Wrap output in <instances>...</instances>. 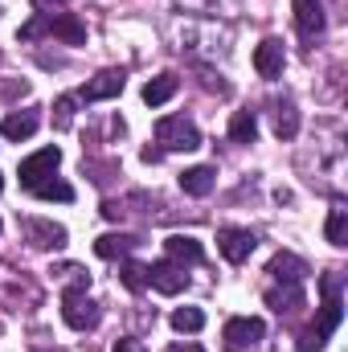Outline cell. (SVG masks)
<instances>
[{"mask_svg":"<svg viewBox=\"0 0 348 352\" xmlns=\"http://www.w3.org/2000/svg\"><path fill=\"white\" fill-rule=\"evenodd\" d=\"M156 144H160L164 152H197V148H201V131H197V123L184 119V115H164V119L156 123Z\"/></svg>","mask_w":348,"mask_h":352,"instance_id":"6da1fadb","label":"cell"},{"mask_svg":"<svg viewBox=\"0 0 348 352\" xmlns=\"http://www.w3.org/2000/svg\"><path fill=\"white\" fill-rule=\"evenodd\" d=\"M62 320H66L74 332H90V328H98L102 311H98V303L87 295V287H70V291L62 295Z\"/></svg>","mask_w":348,"mask_h":352,"instance_id":"7a4b0ae2","label":"cell"},{"mask_svg":"<svg viewBox=\"0 0 348 352\" xmlns=\"http://www.w3.org/2000/svg\"><path fill=\"white\" fill-rule=\"evenodd\" d=\"M262 336H266V324H262L259 316H234V320H226V328H221V344L230 352L254 349Z\"/></svg>","mask_w":348,"mask_h":352,"instance_id":"3957f363","label":"cell"},{"mask_svg":"<svg viewBox=\"0 0 348 352\" xmlns=\"http://www.w3.org/2000/svg\"><path fill=\"white\" fill-rule=\"evenodd\" d=\"M62 164V152L58 148H41V152H33L29 160H21V188H37V184H45L50 176H54V168Z\"/></svg>","mask_w":348,"mask_h":352,"instance_id":"277c9868","label":"cell"},{"mask_svg":"<svg viewBox=\"0 0 348 352\" xmlns=\"http://www.w3.org/2000/svg\"><path fill=\"white\" fill-rule=\"evenodd\" d=\"M148 287H156L160 295H180V291L188 287V274H184V266L180 263L164 258V263L148 266Z\"/></svg>","mask_w":348,"mask_h":352,"instance_id":"5b68a950","label":"cell"},{"mask_svg":"<svg viewBox=\"0 0 348 352\" xmlns=\"http://www.w3.org/2000/svg\"><path fill=\"white\" fill-rule=\"evenodd\" d=\"M25 238H29L37 250H62V246H66V226L45 221V217H25Z\"/></svg>","mask_w":348,"mask_h":352,"instance_id":"8992f818","label":"cell"},{"mask_svg":"<svg viewBox=\"0 0 348 352\" xmlns=\"http://www.w3.org/2000/svg\"><path fill=\"white\" fill-rule=\"evenodd\" d=\"M254 246H259V238L250 234V230H221L217 234V250H221V258L226 263H246L250 254H254Z\"/></svg>","mask_w":348,"mask_h":352,"instance_id":"52a82bcc","label":"cell"},{"mask_svg":"<svg viewBox=\"0 0 348 352\" xmlns=\"http://www.w3.org/2000/svg\"><path fill=\"white\" fill-rule=\"evenodd\" d=\"M123 87H127V74H123V70H98L87 87H83L78 102H102V98H115Z\"/></svg>","mask_w":348,"mask_h":352,"instance_id":"ba28073f","label":"cell"},{"mask_svg":"<svg viewBox=\"0 0 348 352\" xmlns=\"http://www.w3.org/2000/svg\"><path fill=\"white\" fill-rule=\"evenodd\" d=\"M295 29L303 41H316L324 33V0H295Z\"/></svg>","mask_w":348,"mask_h":352,"instance_id":"9c48e42d","label":"cell"},{"mask_svg":"<svg viewBox=\"0 0 348 352\" xmlns=\"http://www.w3.org/2000/svg\"><path fill=\"white\" fill-rule=\"evenodd\" d=\"M283 66H287L283 41H279V37H266L259 50H254V70H259L262 78H279V74H283Z\"/></svg>","mask_w":348,"mask_h":352,"instance_id":"30bf717a","label":"cell"},{"mask_svg":"<svg viewBox=\"0 0 348 352\" xmlns=\"http://www.w3.org/2000/svg\"><path fill=\"white\" fill-rule=\"evenodd\" d=\"M50 37H58V41H66V45H83L87 41V25L74 16V12H50Z\"/></svg>","mask_w":348,"mask_h":352,"instance_id":"8fae6325","label":"cell"},{"mask_svg":"<svg viewBox=\"0 0 348 352\" xmlns=\"http://www.w3.org/2000/svg\"><path fill=\"white\" fill-rule=\"evenodd\" d=\"M266 307L279 311V316H291L303 307V287L299 283H283V287H270L266 291Z\"/></svg>","mask_w":348,"mask_h":352,"instance_id":"7c38bea8","label":"cell"},{"mask_svg":"<svg viewBox=\"0 0 348 352\" xmlns=\"http://www.w3.org/2000/svg\"><path fill=\"white\" fill-rule=\"evenodd\" d=\"M37 127H41V119H37L33 111H12V115H4V123H0V135L17 144V140H29Z\"/></svg>","mask_w":348,"mask_h":352,"instance_id":"4fadbf2b","label":"cell"},{"mask_svg":"<svg viewBox=\"0 0 348 352\" xmlns=\"http://www.w3.org/2000/svg\"><path fill=\"white\" fill-rule=\"evenodd\" d=\"M164 250H168V258H173V263H201V258H205V246H201V242H197V238H188V234H173V238H168V242H164Z\"/></svg>","mask_w":348,"mask_h":352,"instance_id":"5bb4252c","label":"cell"},{"mask_svg":"<svg viewBox=\"0 0 348 352\" xmlns=\"http://www.w3.org/2000/svg\"><path fill=\"white\" fill-rule=\"evenodd\" d=\"M213 180H217V173H213L209 164H197V168H184V173H180V188H184L188 197H209V192H213Z\"/></svg>","mask_w":348,"mask_h":352,"instance_id":"9a60e30c","label":"cell"},{"mask_svg":"<svg viewBox=\"0 0 348 352\" xmlns=\"http://www.w3.org/2000/svg\"><path fill=\"white\" fill-rule=\"evenodd\" d=\"M140 246V238H131V234H102L98 242H94V254L98 258H123V254H131Z\"/></svg>","mask_w":348,"mask_h":352,"instance_id":"2e32d148","label":"cell"},{"mask_svg":"<svg viewBox=\"0 0 348 352\" xmlns=\"http://www.w3.org/2000/svg\"><path fill=\"white\" fill-rule=\"evenodd\" d=\"M270 274H274V283H303V274H307V266L303 258H295V254H274L270 258Z\"/></svg>","mask_w":348,"mask_h":352,"instance_id":"e0dca14e","label":"cell"},{"mask_svg":"<svg viewBox=\"0 0 348 352\" xmlns=\"http://www.w3.org/2000/svg\"><path fill=\"white\" fill-rule=\"evenodd\" d=\"M230 140H234V144H254V140H259V115H254V111H234V119H230Z\"/></svg>","mask_w":348,"mask_h":352,"instance_id":"ac0fdd59","label":"cell"},{"mask_svg":"<svg viewBox=\"0 0 348 352\" xmlns=\"http://www.w3.org/2000/svg\"><path fill=\"white\" fill-rule=\"evenodd\" d=\"M176 87H180L176 74H156V78L144 87V102H148V107H164V102L176 94Z\"/></svg>","mask_w":348,"mask_h":352,"instance_id":"d6986e66","label":"cell"},{"mask_svg":"<svg viewBox=\"0 0 348 352\" xmlns=\"http://www.w3.org/2000/svg\"><path fill=\"white\" fill-rule=\"evenodd\" d=\"M274 135L279 140H295L299 135V111L291 102H274Z\"/></svg>","mask_w":348,"mask_h":352,"instance_id":"ffe728a7","label":"cell"},{"mask_svg":"<svg viewBox=\"0 0 348 352\" xmlns=\"http://www.w3.org/2000/svg\"><path fill=\"white\" fill-rule=\"evenodd\" d=\"M324 234H328L332 246H348V209L340 205V201L328 209V226H324Z\"/></svg>","mask_w":348,"mask_h":352,"instance_id":"44dd1931","label":"cell"},{"mask_svg":"<svg viewBox=\"0 0 348 352\" xmlns=\"http://www.w3.org/2000/svg\"><path fill=\"white\" fill-rule=\"evenodd\" d=\"M173 328L176 332H188V336L201 332V328H205V311H201V307H176L173 311Z\"/></svg>","mask_w":348,"mask_h":352,"instance_id":"7402d4cb","label":"cell"},{"mask_svg":"<svg viewBox=\"0 0 348 352\" xmlns=\"http://www.w3.org/2000/svg\"><path fill=\"white\" fill-rule=\"evenodd\" d=\"M33 197H41V201H74V188L66 184V180H45V184H37L33 188Z\"/></svg>","mask_w":348,"mask_h":352,"instance_id":"603a6c76","label":"cell"},{"mask_svg":"<svg viewBox=\"0 0 348 352\" xmlns=\"http://www.w3.org/2000/svg\"><path fill=\"white\" fill-rule=\"evenodd\" d=\"M119 278H123L127 291H144V287H148V266L144 263H123L119 266Z\"/></svg>","mask_w":348,"mask_h":352,"instance_id":"cb8c5ba5","label":"cell"},{"mask_svg":"<svg viewBox=\"0 0 348 352\" xmlns=\"http://www.w3.org/2000/svg\"><path fill=\"white\" fill-rule=\"evenodd\" d=\"M74 107H78V94H62V98L54 102V127H58V131H66V127L74 123Z\"/></svg>","mask_w":348,"mask_h":352,"instance_id":"d4e9b609","label":"cell"},{"mask_svg":"<svg viewBox=\"0 0 348 352\" xmlns=\"http://www.w3.org/2000/svg\"><path fill=\"white\" fill-rule=\"evenodd\" d=\"M37 37H50V12H37L21 25V41H37Z\"/></svg>","mask_w":348,"mask_h":352,"instance_id":"484cf974","label":"cell"},{"mask_svg":"<svg viewBox=\"0 0 348 352\" xmlns=\"http://www.w3.org/2000/svg\"><path fill=\"white\" fill-rule=\"evenodd\" d=\"M324 344H328V336H320L316 328H307V332L299 336V344H295V352H320Z\"/></svg>","mask_w":348,"mask_h":352,"instance_id":"4316f807","label":"cell"},{"mask_svg":"<svg viewBox=\"0 0 348 352\" xmlns=\"http://www.w3.org/2000/svg\"><path fill=\"white\" fill-rule=\"evenodd\" d=\"M111 352H148V349H144L135 336H123V340H115V349H111Z\"/></svg>","mask_w":348,"mask_h":352,"instance_id":"83f0119b","label":"cell"},{"mask_svg":"<svg viewBox=\"0 0 348 352\" xmlns=\"http://www.w3.org/2000/svg\"><path fill=\"white\" fill-rule=\"evenodd\" d=\"M41 12H54V8H66V0H33Z\"/></svg>","mask_w":348,"mask_h":352,"instance_id":"f1b7e54d","label":"cell"},{"mask_svg":"<svg viewBox=\"0 0 348 352\" xmlns=\"http://www.w3.org/2000/svg\"><path fill=\"white\" fill-rule=\"evenodd\" d=\"M0 192H4V176H0Z\"/></svg>","mask_w":348,"mask_h":352,"instance_id":"f546056e","label":"cell"},{"mask_svg":"<svg viewBox=\"0 0 348 352\" xmlns=\"http://www.w3.org/2000/svg\"><path fill=\"white\" fill-rule=\"evenodd\" d=\"M0 230H4V226H0Z\"/></svg>","mask_w":348,"mask_h":352,"instance_id":"4dcf8cb0","label":"cell"}]
</instances>
